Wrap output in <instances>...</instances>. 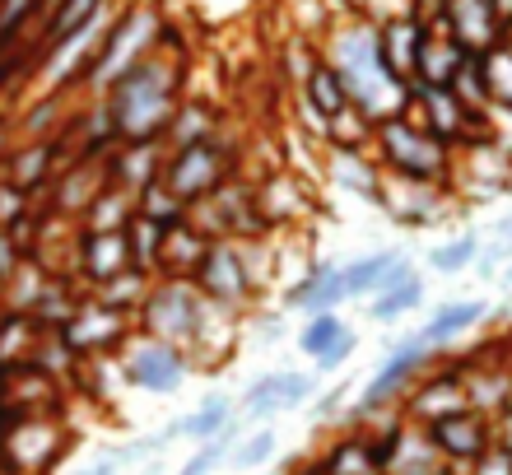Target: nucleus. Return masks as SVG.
Returning a JSON list of instances; mask_svg holds the SVG:
<instances>
[{
    "mask_svg": "<svg viewBox=\"0 0 512 475\" xmlns=\"http://www.w3.org/2000/svg\"><path fill=\"white\" fill-rule=\"evenodd\" d=\"M322 61L336 70L345 89H350V103L359 112H368L373 122H387V117H401L410 108V89H405L396 75L382 61L378 47V24L368 14L350 10L340 14L336 24L322 33Z\"/></svg>",
    "mask_w": 512,
    "mask_h": 475,
    "instance_id": "f257e3e1",
    "label": "nucleus"
},
{
    "mask_svg": "<svg viewBox=\"0 0 512 475\" xmlns=\"http://www.w3.org/2000/svg\"><path fill=\"white\" fill-rule=\"evenodd\" d=\"M187 75L191 61H173V56L159 52L126 70L122 80L103 94V108L117 126V140H163L177 103L187 98Z\"/></svg>",
    "mask_w": 512,
    "mask_h": 475,
    "instance_id": "f03ea898",
    "label": "nucleus"
},
{
    "mask_svg": "<svg viewBox=\"0 0 512 475\" xmlns=\"http://www.w3.org/2000/svg\"><path fill=\"white\" fill-rule=\"evenodd\" d=\"M159 24H163V10L154 0H117V14H112L108 33H103V42L94 52V66H89V75L80 84V98H103L126 70L140 66L145 56H154Z\"/></svg>",
    "mask_w": 512,
    "mask_h": 475,
    "instance_id": "7ed1b4c3",
    "label": "nucleus"
},
{
    "mask_svg": "<svg viewBox=\"0 0 512 475\" xmlns=\"http://www.w3.org/2000/svg\"><path fill=\"white\" fill-rule=\"evenodd\" d=\"M373 159L382 173L410 177V182H443L452 187V150L438 136H429L415 117H387L373 131Z\"/></svg>",
    "mask_w": 512,
    "mask_h": 475,
    "instance_id": "20e7f679",
    "label": "nucleus"
},
{
    "mask_svg": "<svg viewBox=\"0 0 512 475\" xmlns=\"http://www.w3.org/2000/svg\"><path fill=\"white\" fill-rule=\"evenodd\" d=\"M238 159H243V140H233L229 131L215 140H201V145H187V150H168L163 187L187 205H196L224 187L229 177H238Z\"/></svg>",
    "mask_w": 512,
    "mask_h": 475,
    "instance_id": "39448f33",
    "label": "nucleus"
},
{
    "mask_svg": "<svg viewBox=\"0 0 512 475\" xmlns=\"http://www.w3.org/2000/svg\"><path fill=\"white\" fill-rule=\"evenodd\" d=\"M112 368L122 373L126 387H135V392H145V396H173L191 378V364L182 345L140 336V331H131V340L112 354Z\"/></svg>",
    "mask_w": 512,
    "mask_h": 475,
    "instance_id": "423d86ee",
    "label": "nucleus"
},
{
    "mask_svg": "<svg viewBox=\"0 0 512 475\" xmlns=\"http://www.w3.org/2000/svg\"><path fill=\"white\" fill-rule=\"evenodd\" d=\"M378 210L401 229H438V224L461 215V201L443 182H410V177L382 173Z\"/></svg>",
    "mask_w": 512,
    "mask_h": 475,
    "instance_id": "0eeeda50",
    "label": "nucleus"
},
{
    "mask_svg": "<svg viewBox=\"0 0 512 475\" xmlns=\"http://www.w3.org/2000/svg\"><path fill=\"white\" fill-rule=\"evenodd\" d=\"M187 219L205 238H233V243H238V238H261V233H270L261 210H256V187L247 177H229V182L219 191H210L205 201L187 205Z\"/></svg>",
    "mask_w": 512,
    "mask_h": 475,
    "instance_id": "6e6552de",
    "label": "nucleus"
},
{
    "mask_svg": "<svg viewBox=\"0 0 512 475\" xmlns=\"http://www.w3.org/2000/svg\"><path fill=\"white\" fill-rule=\"evenodd\" d=\"M401 406V415L410 424H419V429H429V424H438L443 415H457V410H466V382H461V364L452 350H438L429 359V368L419 373L410 387H405V396L396 401Z\"/></svg>",
    "mask_w": 512,
    "mask_h": 475,
    "instance_id": "1a4fd4ad",
    "label": "nucleus"
},
{
    "mask_svg": "<svg viewBox=\"0 0 512 475\" xmlns=\"http://www.w3.org/2000/svg\"><path fill=\"white\" fill-rule=\"evenodd\" d=\"M196 308H201V289H196L191 275H159L154 289H149V299L135 313V331L168 340V345H187Z\"/></svg>",
    "mask_w": 512,
    "mask_h": 475,
    "instance_id": "9d476101",
    "label": "nucleus"
},
{
    "mask_svg": "<svg viewBox=\"0 0 512 475\" xmlns=\"http://www.w3.org/2000/svg\"><path fill=\"white\" fill-rule=\"evenodd\" d=\"M256 210L266 219L270 233H303L312 215H322V201H317V182L303 177L298 168H270L266 177H256Z\"/></svg>",
    "mask_w": 512,
    "mask_h": 475,
    "instance_id": "9b49d317",
    "label": "nucleus"
},
{
    "mask_svg": "<svg viewBox=\"0 0 512 475\" xmlns=\"http://www.w3.org/2000/svg\"><path fill=\"white\" fill-rule=\"evenodd\" d=\"M243 336H247V317L201 294V308H196L191 336H187V345H182V350H187L191 373H219V368L233 359V350H238V340Z\"/></svg>",
    "mask_w": 512,
    "mask_h": 475,
    "instance_id": "f8f14e48",
    "label": "nucleus"
},
{
    "mask_svg": "<svg viewBox=\"0 0 512 475\" xmlns=\"http://www.w3.org/2000/svg\"><path fill=\"white\" fill-rule=\"evenodd\" d=\"M191 280H196V289H201L205 299L224 303V308H233V313H243V317H252L256 308L266 303L252 289V280H247V266H243V257H238V243H233V238H215Z\"/></svg>",
    "mask_w": 512,
    "mask_h": 475,
    "instance_id": "ddd939ff",
    "label": "nucleus"
},
{
    "mask_svg": "<svg viewBox=\"0 0 512 475\" xmlns=\"http://www.w3.org/2000/svg\"><path fill=\"white\" fill-rule=\"evenodd\" d=\"M405 117H415V122L424 126L429 136L443 140L452 154H457L466 140L489 131L485 117H475V112L461 108V98L452 94V89H429V84H410V108H405Z\"/></svg>",
    "mask_w": 512,
    "mask_h": 475,
    "instance_id": "4468645a",
    "label": "nucleus"
},
{
    "mask_svg": "<svg viewBox=\"0 0 512 475\" xmlns=\"http://www.w3.org/2000/svg\"><path fill=\"white\" fill-rule=\"evenodd\" d=\"M131 331H135L131 317H122L117 308H108V303H98L94 294L61 326V336L70 340V350L80 354V359H112V354L131 340Z\"/></svg>",
    "mask_w": 512,
    "mask_h": 475,
    "instance_id": "2eb2a0df",
    "label": "nucleus"
},
{
    "mask_svg": "<svg viewBox=\"0 0 512 475\" xmlns=\"http://www.w3.org/2000/svg\"><path fill=\"white\" fill-rule=\"evenodd\" d=\"M424 434H429L438 462L452 466V471H466V466L494 443V420L466 406V410H457V415H443L438 424H429Z\"/></svg>",
    "mask_w": 512,
    "mask_h": 475,
    "instance_id": "dca6fc26",
    "label": "nucleus"
},
{
    "mask_svg": "<svg viewBox=\"0 0 512 475\" xmlns=\"http://www.w3.org/2000/svg\"><path fill=\"white\" fill-rule=\"evenodd\" d=\"M163 163H168V145L163 140H117L108 154H103V182L122 191H145L149 182L163 177Z\"/></svg>",
    "mask_w": 512,
    "mask_h": 475,
    "instance_id": "f3484780",
    "label": "nucleus"
},
{
    "mask_svg": "<svg viewBox=\"0 0 512 475\" xmlns=\"http://www.w3.org/2000/svg\"><path fill=\"white\" fill-rule=\"evenodd\" d=\"M443 24L447 38L471 56H485L489 47L503 42V19L494 0H443Z\"/></svg>",
    "mask_w": 512,
    "mask_h": 475,
    "instance_id": "a211bd4d",
    "label": "nucleus"
},
{
    "mask_svg": "<svg viewBox=\"0 0 512 475\" xmlns=\"http://www.w3.org/2000/svg\"><path fill=\"white\" fill-rule=\"evenodd\" d=\"M485 317H489V303L485 299H452V303H443V308H433L429 322L410 331V340H415L419 350H429V354L452 350V345L471 336Z\"/></svg>",
    "mask_w": 512,
    "mask_h": 475,
    "instance_id": "6ab92c4d",
    "label": "nucleus"
},
{
    "mask_svg": "<svg viewBox=\"0 0 512 475\" xmlns=\"http://www.w3.org/2000/svg\"><path fill=\"white\" fill-rule=\"evenodd\" d=\"M312 466H317V475H382L373 443L359 424H336V434L312 452Z\"/></svg>",
    "mask_w": 512,
    "mask_h": 475,
    "instance_id": "aec40b11",
    "label": "nucleus"
},
{
    "mask_svg": "<svg viewBox=\"0 0 512 475\" xmlns=\"http://www.w3.org/2000/svg\"><path fill=\"white\" fill-rule=\"evenodd\" d=\"M429 38V24L424 14H396V19H382L378 24V47H382V61L396 80L410 89L415 84V61H419V47Z\"/></svg>",
    "mask_w": 512,
    "mask_h": 475,
    "instance_id": "412c9836",
    "label": "nucleus"
},
{
    "mask_svg": "<svg viewBox=\"0 0 512 475\" xmlns=\"http://www.w3.org/2000/svg\"><path fill=\"white\" fill-rule=\"evenodd\" d=\"M126 266H131L126 229L122 233H80V243H75V275L89 289H98L112 275H122Z\"/></svg>",
    "mask_w": 512,
    "mask_h": 475,
    "instance_id": "4be33fe9",
    "label": "nucleus"
},
{
    "mask_svg": "<svg viewBox=\"0 0 512 475\" xmlns=\"http://www.w3.org/2000/svg\"><path fill=\"white\" fill-rule=\"evenodd\" d=\"M215 136H224V108L215 98L187 94L177 103L168 131H163V145L168 150H187V145H201V140H215Z\"/></svg>",
    "mask_w": 512,
    "mask_h": 475,
    "instance_id": "5701e85b",
    "label": "nucleus"
},
{
    "mask_svg": "<svg viewBox=\"0 0 512 475\" xmlns=\"http://www.w3.org/2000/svg\"><path fill=\"white\" fill-rule=\"evenodd\" d=\"M322 177L331 182V187L345 191V196H359V201L378 205L382 168H378V159H373V154H364V150H326Z\"/></svg>",
    "mask_w": 512,
    "mask_h": 475,
    "instance_id": "b1692460",
    "label": "nucleus"
},
{
    "mask_svg": "<svg viewBox=\"0 0 512 475\" xmlns=\"http://www.w3.org/2000/svg\"><path fill=\"white\" fill-rule=\"evenodd\" d=\"M75 94H33L28 103L14 108V136L19 140H52L61 136L75 117Z\"/></svg>",
    "mask_w": 512,
    "mask_h": 475,
    "instance_id": "393cba45",
    "label": "nucleus"
},
{
    "mask_svg": "<svg viewBox=\"0 0 512 475\" xmlns=\"http://www.w3.org/2000/svg\"><path fill=\"white\" fill-rule=\"evenodd\" d=\"M210 243L215 238H205L191 219H182V224H173V229L163 233V252H159V275H196V266H201V257L210 252Z\"/></svg>",
    "mask_w": 512,
    "mask_h": 475,
    "instance_id": "a878e982",
    "label": "nucleus"
},
{
    "mask_svg": "<svg viewBox=\"0 0 512 475\" xmlns=\"http://www.w3.org/2000/svg\"><path fill=\"white\" fill-rule=\"evenodd\" d=\"M471 52H461L457 42L447 38V33H429L424 47H419V61H415V84H429V89H447V84L457 80L461 61Z\"/></svg>",
    "mask_w": 512,
    "mask_h": 475,
    "instance_id": "bb28decb",
    "label": "nucleus"
},
{
    "mask_svg": "<svg viewBox=\"0 0 512 475\" xmlns=\"http://www.w3.org/2000/svg\"><path fill=\"white\" fill-rule=\"evenodd\" d=\"M131 215H135V196H131V191L103 182V187H98V196L84 205V215L75 219V224H80V233H122L126 224H131Z\"/></svg>",
    "mask_w": 512,
    "mask_h": 475,
    "instance_id": "cd10ccee",
    "label": "nucleus"
},
{
    "mask_svg": "<svg viewBox=\"0 0 512 475\" xmlns=\"http://www.w3.org/2000/svg\"><path fill=\"white\" fill-rule=\"evenodd\" d=\"M238 420H243V415H238V401H233V396H205L191 415H182V438H191V448H201V443L224 438Z\"/></svg>",
    "mask_w": 512,
    "mask_h": 475,
    "instance_id": "c85d7f7f",
    "label": "nucleus"
},
{
    "mask_svg": "<svg viewBox=\"0 0 512 475\" xmlns=\"http://www.w3.org/2000/svg\"><path fill=\"white\" fill-rule=\"evenodd\" d=\"M401 257H405L401 247L364 252V257H354V261H345V266H340V285H345V294H350V299H364L368 303V299H373V289L382 285V275H387Z\"/></svg>",
    "mask_w": 512,
    "mask_h": 475,
    "instance_id": "c756f323",
    "label": "nucleus"
},
{
    "mask_svg": "<svg viewBox=\"0 0 512 475\" xmlns=\"http://www.w3.org/2000/svg\"><path fill=\"white\" fill-rule=\"evenodd\" d=\"M433 471H443V462H438V452H433L429 434H424L419 424H405L382 475H433Z\"/></svg>",
    "mask_w": 512,
    "mask_h": 475,
    "instance_id": "7c9ffc66",
    "label": "nucleus"
},
{
    "mask_svg": "<svg viewBox=\"0 0 512 475\" xmlns=\"http://www.w3.org/2000/svg\"><path fill=\"white\" fill-rule=\"evenodd\" d=\"M154 280H159V275L140 271V266H126L122 275H112V280H103V285L94 289V299L108 303V308H117L122 317H131V322H135V313H140V303L149 299Z\"/></svg>",
    "mask_w": 512,
    "mask_h": 475,
    "instance_id": "2f4dec72",
    "label": "nucleus"
},
{
    "mask_svg": "<svg viewBox=\"0 0 512 475\" xmlns=\"http://www.w3.org/2000/svg\"><path fill=\"white\" fill-rule=\"evenodd\" d=\"M42 326L28 313H14V308H0V368L28 364L33 350H38Z\"/></svg>",
    "mask_w": 512,
    "mask_h": 475,
    "instance_id": "473e14b6",
    "label": "nucleus"
},
{
    "mask_svg": "<svg viewBox=\"0 0 512 475\" xmlns=\"http://www.w3.org/2000/svg\"><path fill=\"white\" fill-rule=\"evenodd\" d=\"M373 131H378V122L350 103V108H340L336 117H326V140L322 145L326 150H364V154H373Z\"/></svg>",
    "mask_w": 512,
    "mask_h": 475,
    "instance_id": "72a5a7b5",
    "label": "nucleus"
},
{
    "mask_svg": "<svg viewBox=\"0 0 512 475\" xmlns=\"http://www.w3.org/2000/svg\"><path fill=\"white\" fill-rule=\"evenodd\" d=\"M294 94L308 98V103L322 112V117H336L340 108H350V89H345V80H340V75L326 66V61H317V66L308 70V80L298 84Z\"/></svg>",
    "mask_w": 512,
    "mask_h": 475,
    "instance_id": "f704fd0d",
    "label": "nucleus"
},
{
    "mask_svg": "<svg viewBox=\"0 0 512 475\" xmlns=\"http://www.w3.org/2000/svg\"><path fill=\"white\" fill-rule=\"evenodd\" d=\"M238 415H243V424H270L275 415H284V406H280V368H270V373H261V378L247 382L243 396H238Z\"/></svg>",
    "mask_w": 512,
    "mask_h": 475,
    "instance_id": "c9c22d12",
    "label": "nucleus"
},
{
    "mask_svg": "<svg viewBox=\"0 0 512 475\" xmlns=\"http://www.w3.org/2000/svg\"><path fill=\"white\" fill-rule=\"evenodd\" d=\"M47 285H52V271H47L38 257H24L19 261V271L5 280V308H14V313H33V303L42 299V289Z\"/></svg>",
    "mask_w": 512,
    "mask_h": 475,
    "instance_id": "e433bc0d",
    "label": "nucleus"
},
{
    "mask_svg": "<svg viewBox=\"0 0 512 475\" xmlns=\"http://www.w3.org/2000/svg\"><path fill=\"white\" fill-rule=\"evenodd\" d=\"M424 303V275H410V280H401L396 289H387V294H378V299H368V317L378 326H391L401 322V317H410Z\"/></svg>",
    "mask_w": 512,
    "mask_h": 475,
    "instance_id": "4c0bfd02",
    "label": "nucleus"
},
{
    "mask_svg": "<svg viewBox=\"0 0 512 475\" xmlns=\"http://www.w3.org/2000/svg\"><path fill=\"white\" fill-rule=\"evenodd\" d=\"M480 252H485V238L475 229H466V233H457V238H447V243H438L429 252V266L438 275H466L480 261Z\"/></svg>",
    "mask_w": 512,
    "mask_h": 475,
    "instance_id": "58836bf2",
    "label": "nucleus"
},
{
    "mask_svg": "<svg viewBox=\"0 0 512 475\" xmlns=\"http://www.w3.org/2000/svg\"><path fill=\"white\" fill-rule=\"evenodd\" d=\"M163 224H154V219L145 215H131V224H126V247H131V266H140V271L159 275V252H163Z\"/></svg>",
    "mask_w": 512,
    "mask_h": 475,
    "instance_id": "ea45409f",
    "label": "nucleus"
},
{
    "mask_svg": "<svg viewBox=\"0 0 512 475\" xmlns=\"http://www.w3.org/2000/svg\"><path fill=\"white\" fill-rule=\"evenodd\" d=\"M345 331H350V322H345L340 313H312V317H303V326H298V354L322 359V354L331 350Z\"/></svg>",
    "mask_w": 512,
    "mask_h": 475,
    "instance_id": "a19ab883",
    "label": "nucleus"
},
{
    "mask_svg": "<svg viewBox=\"0 0 512 475\" xmlns=\"http://www.w3.org/2000/svg\"><path fill=\"white\" fill-rule=\"evenodd\" d=\"M135 215H145V219H154V224H163V229H173V224L187 219V201L173 196L159 177V182H149L145 191H135Z\"/></svg>",
    "mask_w": 512,
    "mask_h": 475,
    "instance_id": "79ce46f5",
    "label": "nucleus"
},
{
    "mask_svg": "<svg viewBox=\"0 0 512 475\" xmlns=\"http://www.w3.org/2000/svg\"><path fill=\"white\" fill-rule=\"evenodd\" d=\"M275 452H280V434H275V424H261V429H252V434H243L233 443L229 466L233 471H256V466H266Z\"/></svg>",
    "mask_w": 512,
    "mask_h": 475,
    "instance_id": "37998d69",
    "label": "nucleus"
},
{
    "mask_svg": "<svg viewBox=\"0 0 512 475\" xmlns=\"http://www.w3.org/2000/svg\"><path fill=\"white\" fill-rule=\"evenodd\" d=\"M480 70H485L489 108H512V52L503 47V42L480 56Z\"/></svg>",
    "mask_w": 512,
    "mask_h": 475,
    "instance_id": "c03bdc74",
    "label": "nucleus"
},
{
    "mask_svg": "<svg viewBox=\"0 0 512 475\" xmlns=\"http://www.w3.org/2000/svg\"><path fill=\"white\" fill-rule=\"evenodd\" d=\"M108 0H52L47 5V19H42V47L47 42H56L61 33H70L75 24H84L94 10H103Z\"/></svg>",
    "mask_w": 512,
    "mask_h": 475,
    "instance_id": "a18cd8bd",
    "label": "nucleus"
},
{
    "mask_svg": "<svg viewBox=\"0 0 512 475\" xmlns=\"http://www.w3.org/2000/svg\"><path fill=\"white\" fill-rule=\"evenodd\" d=\"M243 434H247V424L238 420V424H233V429H229V434H224V438H215V443H201V448H191V457H187V462H182V471H177V475H215L219 466L229 462L233 443H238V438H243Z\"/></svg>",
    "mask_w": 512,
    "mask_h": 475,
    "instance_id": "49530a36",
    "label": "nucleus"
},
{
    "mask_svg": "<svg viewBox=\"0 0 512 475\" xmlns=\"http://www.w3.org/2000/svg\"><path fill=\"white\" fill-rule=\"evenodd\" d=\"M452 94L461 98V108L475 112V117H489V89H485V70H480V56H466L457 70V80L447 84Z\"/></svg>",
    "mask_w": 512,
    "mask_h": 475,
    "instance_id": "de8ad7c7",
    "label": "nucleus"
},
{
    "mask_svg": "<svg viewBox=\"0 0 512 475\" xmlns=\"http://www.w3.org/2000/svg\"><path fill=\"white\" fill-rule=\"evenodd\" d=\"M317 378L303 373V368H280V406L284 410H298V406H312L317 401Z\"/></svg>",
    "mask_w": 512,
    "mask_h": 475,
    "instance_id": "09e8293b",
    "label": "nucleus"
},
{
    "mask_svg": "<svg viewBox=\"0 0 512 475\" xmlns=\"http://www.w3.org/2000/svg\"><path fill=\"white\" fill-rule=\"evenodd\" d=\"M33 205H38V201H33L28 191H19L14 182H5V177H0V229H14V224H19Z\"/></svg>",
    "mask_w": 512,
    "mask_h": 475,
    "instance_id": "8fccbe9b",
    "label": "nucleus"
},
{
    "mask_svg": "<svg viewBox=\"0 0 512 475\" xmlns=\"http://www.w3.org/2000/svg\"><path fill=\"white\" fill-rule=\"evenodd\" d=\"M354 350H359V331L350 326V331H345V336H340L336 345L322 354V359H312V364H317V373H336L340 364H350V359H354Z\"/></svg>",
    "mask_w": 512,
    "mask_h": 475,
    "instance_id": "3c124183",
    "label": "nucleus"
},
{
    "mask_svg": "<svg viewBox=\"0 0 512 475\" xmlns=\"http://www.w3.org/2000/svg\"><path fill=\"white\" fill-rule=\"evenodd\" d=\"M461 475H512V457L499 448V443H489V448L480 452V457H475Z\"/></svg>",
    "mask_w": 512,
    "mask_h": 475,
    "instance_id": "603ef678",
    "label": "nucleus"
},
{
    "mask_svg": "<svg viewBox=\"0 0 512 475\" xmlns=\"http://www.w3.org/2000/svg\"><path fill=\"white\" fill-rule=\"evenodd\" d=\"M345 401H350V392H345V387L317 392V406H312V415H317V420H336L340 424V415H345Z\"/></svg>",
    "mask_w": 512,
    "mask_h": 475,
    "instance_id": "864d4df0",
    "label": "nucleus"
},
{
    "mask_svg": "<svg viewBox=\"0 0 512 475\" xmlns=\"http://www.w3.org/2000/svg\"><path fill=\"white\" fill-rule=\"evenodd\" d=\"M28 252L19 243H14V233L10 229H0V285H5V280H10L14 271H19V261H24Z\"/></svg>",
    "mask_w": 512,
    "mask_h": 475,
    "instance_id": "5fc2aeb1",
    "label": "nucleus"
},
{
    "mask_svg": "<svg viewBox=\"0 0 512 475\" xmlns=\"http://www.w3.org/2000/svg\"><path fill=\"white\" fill-rule=\"evenodd\" d=\"M494 443L512 457V406H503L499 415H494Z\"/></svg>",
    "mask_w": 512,
    "mask_h": 475,
    "instance_id": "6e6d98bb",
    "label": "nucleus"
},
{
    "mask_svg": "<svg viewBox=\"0 0 512 475\" xmlns=\"http://www.w3.org/2000/svg\"><path fill=\"white\" fill-rule=\"evenodd\" d=\"M14 112H0V168H5V154L14 150Z\"/></svg>",
    "mask_w": 512,
    "mask_h": 475,
    "instance_id": "4d7b16f0",
    "label": "nucleus"
},
{
    "mask_svg": "<svg viewBox=\"0 0 512 475\" xmlns=\"http://www.w3.org/2000/svg\"><path fill=\"white\" fill-rule=\"evenodd\" d=\"M284 475H317V466H312V457H303V462H289V466H284Z\"/></svg>",
    "mask_w": 512,
    "mask_h": 475,
    "instance_id": "13d9d810",
    "label": "nucleus"
},
{
    "mask_svg": "<svg viewBox=\"0 0 512 475\" xmlns=\"http://www.w3.org/2000/svg\"><path fill=\"white\" fill-rule=\"evenodd\" d=\"M415 14H433V10H443V0H405Z\"/></svg>",
    "mask_w": 512,
    "mask_h": 475,
    "instance_id": "bf43d9fd",
    "label": "nucleus"
},
{
    "mask_svg": "<svg viewBox=\"0 0 512 475\" xmlns=\"http://www.w3.org/2000/svg\"><path fill=\"white\" fill-rule=\"evenodd\" d=\"M80 475H117V471H112L108 462H98V466H89V471H80Z\"/></svg>",
    "mask_w": 512,
    "mask_h": 475,
    "instance_id": "052dcab7",
    "label": "nucleus"
},
{
    "mask_svg": "<svg viewBox=\"0 0 512 475\" xmlns=\"http://www.w3.org/2000/svg\"><path fill=\"white\" fill-rule=\"evenodd\" d=\"M499 280H503V285H508V289H512V261H503V271H499Z\"/></svg>",
    "mask_w": 512,
    "mask_h": 475,
    "instance_id": "680f3d73",
    "label": "nucleus"
},
{
    "mask_svg": "<svg viewBox=\"0 0 512 475\" xmlns=\"http://www.w3.org/2000/svg\"><path fill=\"white\" fill-rule=\"evenodd\" d=\"M503 47H508V52H512V24L503 28Z\"/></svg>",
    "mask_w": 512,
    "mask_h": 475,
    "instance_id": "e2e57ef3",
    "label": "nucleus"
},
{
    "mask_svg": "<svg viewBox=\"0 0 512 475\" xmlns=\"http://www.w3.org/2000/svg\"><path fill=\"white\" fill-rule=\"evenodd\" d=\"M433 475H461V471H452V466H443V471H433Z\"/></svg>",
    "mask_w": 512,
    "mask_h": 475,
    "instance_id": "0e129e2a",
    "label": "nucleus"
},
{
    "mask_svg": "<svg viewBox=\"0 0 512 475\" xmlns=\"http://www.w3.org/2000/svg\"><path fill=\"white\" fill-rule=\"evenodd\" d=\"M0 308H5V285H0Z\"/></svg>",
    "mask_w": 512,
    "mask_h": 475,
    "instance_id": "69168bd1",
    "label": "nucleus"
}]
</instances>
